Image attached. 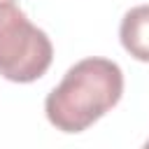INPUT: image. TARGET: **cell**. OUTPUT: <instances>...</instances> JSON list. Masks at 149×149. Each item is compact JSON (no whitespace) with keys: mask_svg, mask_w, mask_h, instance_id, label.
<instances>
[{"mask_svg":"<svg viewBox=\"0 0 149 149\" xmlns=\"http://www.w3.org/2000/svg\"><path fill=\"white\" fill-rule=\"evenodd\" d=\"M123 93V72L109 58H84L74 63L61 84L47 95L44 112L49 123L63 133H81Z\"/></svg>","mask_w":149,"mask_h":149,"instance_id":"obj_1","label":"cell"},{"mask_svg":"<svg viewBox=\"0 0 149 149\" xmlns=\"http://www.w3.org/2000/svg\"><path fill=\"white\" fill-rule=\"evenodd\" d=\"M7 2H12V0H0V5H7Z\"/></svg>","mask_w":149,"mask_h":149,"instance_id":"obj_5","label":"cell"},{"mask_svg":"<svg viewBox=\"0 0 149 149\" xmlns=\"http://www.w3.org/2000/svg\"><path fill=\"white\" fill-rule=\"evenodd\" d=\"M119 40L135 61L149 63V5H137L123 14Z\"/></svg>","mask_w":149,"mask_h":149,"instance_id":"obj_3","label":"cell"},{"mask_svg":"<svg viewBox=\"0 0 149 149\" xmlns=\"http://www.w3.org/2000/svg\"><path fill=\"white\" fill-rule=\"evenodd\" d=\"M54 61L49 35L14 2L0 5V74L16 84L40 79Z\"/></svg>","mask_w":149,"mask_h":149,"instance_id":"obj_2","label":"cell"},{"mask_svg":"<svg viewBox=\"0 0 149 149\" xmlns=\"http://www.w3.org/2000/svg\"><path fill=\"white\" fill-rule=\"evenodd\" d=\"M142 149H149V140H147V142H144V144H142Z\"/></svg>","mask_w":149,"mask_h":149,"instance_id":"obj_4","label":"cell"}]
</instances>
